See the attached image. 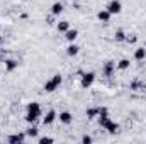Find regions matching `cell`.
<instances>
[{
    "mask_svg": "<svg viewBox=\"0 0 146 144\" xmlns=\"http://www.w3.org/2000/svg\"><path fill=\"white\" fill-rule=\"evenodd\" d=\"M39 115H41V107H39V104H37V102H31V104H27L26 120H27L29 124H34L37 119H39Z\"/></svg>",
    "mask_w": 146,
    "mask_h": 144,
    "instance_id": "obj_1",
    "label": "cell"
},
{
    "mask_svg": "<svg viewBox=\"0 0 146 144\" xmlns=\"http://www.w3.org/2000/svg\"><path fill=\"white\" fill-rule=\"evenodd\" d=\"M60 85H61V75H54L49 81H46V83H44V92L51 93V92H54Z\"/></svg>",
    "mask_w": 146,
    "mask_h": 144,
    "instance_id": "obj_2",
    "label": "cell"
},
{
    "mask_svg": "<svg viewBox=\"0 0 146 144\" xmlns=\"http://www.w3.org/2000/svg\"><path fill=\"white\" fill-rule=\"evenodd\" d=\"M94 81H95V73L88 71V73H83V75H82L80 85H82V88H90V87L94 85Z\"/></svg>",
    "mask_w": 146,
    "mask_h": 144,
    "instance_id": "obj_3",
    "label": "cell"
},
{
    "mask_svg": "<svg viewBox=\"0 0 146 144\" xmlns=\"http://www.w3.org/2000/svg\"><path fill=\"white\" fill-rule=\"evenodd\" d=\"M121 9H122V7H121V2H119V0H112L109 5H107V10H109L110 14H119Z\"/></svg>",
    "mask_w": 146,
    "mask_h": 144,
    "instance_id": "obj_4",
    "label": "cell"
},
{
    "mask_svg": "<svg viewBox=\"0 0 146 144\" xmlns=\"http://www.w3.org/2000/svg\"><path fill=\"white\" fill-rule=\"evenodd\" d=\"M104 129H107V132H110V134H114V132H117L119 131V124L117 122H112V120H107V124L104 126Z\"/></svg>",
    "mask_w": 146,
    "mask_h": 144,
    "instance_id": "obj_5",
    "label": "cell"
},
{
    "mask_svg": "<svg viewBox=\"0 0 146 144\" xmlns=\"http://www.w3.org/2000/svg\"><path fill=\"white\" fill-rule=\"evenodd\" d=\"M54 119H56V112H54V110H49V112L46 114V117L42 119V122H44V126H49V124L54 122Z\"/></svg>",
    "mask_w": 146,
    "mask_h": 144,
    "instance_id": "obj_6",
    "label": "cell"
},
{
    "mask_svg": "<svg viewBox=\"0 0 146 144\" xmlns=\"http://www.w3.org/2000/svg\"><path fill=\"white\" fill-rule=\"evenodd\" d=\"M110 15H112V14H110L109 10H107V9H106V10H100V12H99V14H97V19H99V20H100V22H109Z\"/></svg>",
    "mask_w": 146,
    "mask_h": 144,
    "instance_id": "obj_7",
    "label": "cell"
},
{
    "mask_svg": "<svg viewBox=\"0 0 146 144\" xmlns=\"http://www.w3.org/2000/svg\"><path fill=\"white\" fill-rule=\"evenodd\" d=\"M61 12H63V3L61 2H56V3L51 5V14L53 15H60Z\"/></svg>",
    "mask_w": 146,
    "mask_h": 144,
    "instance_id": "obj_8",
    "label": "cell"
},
{
    "mask_svg": "<svg viewBox=\"0 0 146 144\" xmlns=\"http://www.w3.org/2000/svg\"><path fill=\"white\" fill-rule=\"evenodd\" d=\"M65 37H66V41L73 42V41L78 37V31H76V29H68V31L65 32Z\"/></svg>",
    "mask_w": 146,
    "mask_h": 144,
    "instance_id": "obj_9",
    "label": "cell"
},
{
    "mask_svg": "<svg viewBox=\"0 0 146 144\" xmlns=\"http://www.w3.org/2000/svg\"><path fill=\"white\" fill-rule=\"evenodd\" d=\"M104 75H106V76H112V75H114V63H112V61H107V63L104 65Z\"/></svg>",
    "mask_w": 146,
    "mask_h": 144,
    "instance_id": "obj_10",
    "label": "cell"
},
{
    "mask_svg": "<svg viewBox=\"0 0 146 144\" xmlns=\"http://www.w3.org/2000/svg\"><path fill=\"white\" fill-rule=\"evenodd\" d=\"M24 137H26V134H14V136H10L7 141H9L10 144H15V143H22Z\"/></svg>",
    "mask_w": 146,
    "mask_h": 144,
    "instance_id": "obj_11",
    "label": "cell"
},
{
    "mask_svg": "<svg viewBox=\"0 0 146 144\" xmlns=\"http://www.w3.org/2000/svg\"><path fill=\"white\" fill-rule=\"evenodd\" d=\"M145 58H146V49L145 48H138V49L134 51V59L141 61V59H145Z\"/></svg>",
    "mask_w": 146,
    "mask_h": 144,
    "instance_id": "obj_12",
    "label": "cell"
},
{
    "mask_svg": "<svg viewBox=\"0 0 146 144\" xmlns=\"http://www.w3.org/2000/svg\"><path fill=\"white\" fill-rule=\"evenodd\" d=\"M17 66H19V63H17L15 59H7V61H5V70H7V71H14Z\"/></svg>",
    "mask_w": 146,
    "mask_h": 144,
    "instance_id": "obj_13",
    "label": "cell"
},
{
    "mask_svg": "<svg viewBox=\"0 0 146 144\" xmlns=\"http://www.w3.org/2000/svg\"><path fill=\"white\" fill-rule=\"evenodd\" d=\"M72 114L70 112H61L60 114V122H63V124H70L72 122Z\"/></svg>",
    "mask_w": 146,
    "mask_h": 144,
    "instance_id": "obj_14",
    "label": "cell"
},
{
    "mask_svg": "<svg viewBox=\"0 0 146 144\" xmlns=\"http://www.w3.org/2000/svg\"><path fill=\"white\" fill-rule=\"evenodd\" d=\"M78 51H80V48H78L76 44H70V46L66 48V54H68V56H76Z\"/></svg>",
    "mask_w": 146,
    "mask_h": 144,
    "instance_id": "obj_15",
    "label": "cell"
},
{
    "mask_svg": "<svg viewBox=\"0 0 146 144\" xmlns=\"http://www.w3.org/2000/svg\"><path fill=\"white\" fill-rule=\"evenodd\" d=\"M56 27H58V31H60V32H66V31L70 29V24H68L66 20H63V22H58V26H56Z\"/></svg>",
    "mask_w": 146,
    "mask_h": 144,
    "instance_id": "obj_16",
    "label": "cell"
},
{
    "mask_svg": "<svg viewBox=\"0 0 146 144\" xmlns=\"http://www.w3.org/2000/svg\"><path fill=\"white\" fill-rule=\"evenodd\" d=\"M129 65H131V63H129V59H126V58H124V59H121V61L117 63V68H119V70H127V68H129Z\"/></svg>",
    "mask_w": 146,
    "mask_h": 144,
    "instance_id": "obj_17",
    "label": "cell"
},
{
    "mask_svg": "<svg viewBox=\"0 0 146 144\" xmlns=\"http://www.w3.org/2000/svg\"><path fill=\"white\" fill-rule=\"evenodd\" d=\"M99 110L100 108H88L87 110V119H95L99 115Z\"/></svg>",
    "mask_w": 146,
    "mask_h": 144,
    "instance_id": "obj_18",
    "label": "cell"
},
{
    "mask_svg": "<svg viewBox=\"0 0 146 144\" xmlns=\"http://www.w3.org/2000/svg\"><path fill=\"white\" fill-rule=\"evenodd\" d=\"M26 136H29V137H36L37 136V129L36 127H29V129L26 131Z\"/></svg>",
    "mask_w": 146,
    "mask_h": 144,
    "instance_id": "obj_19",
    "label": "cell"
},
{
    "mask_svg": "<svg viewBox=\"0 0 146 144\" xmlns=\"http://www.w3.org/2000/svg\"><path fill=\"white\" fill-rule=\"evenodd\" d=\"M114 37H115V41H126V34H124L122 31H117Z\"/></svg>",
    "mask_w": 146,
    "mask_h": 144,
    "instance_id": "obj_20",
    "label": "cell"
},
{
    "mask_svg": "<svg viewBox=\"0 0 146 144\" xmlns=\"http://www.w3.org/2000/svg\"><path fill=\"white\" fill-rule=\"evenodd\" d=\"M39 143H41V144H51V143H53V139H51V137H41V139H39Z\"/></svg>",
    "mask_w": 146,
    "mask_h": 144,
    "instance_id": "obj_21",
    "label": "cell"
},
{
    "mask_svg": "<svg viewBox=\"0 0 146 144\" xmlns=\"http://www.w3.org/2000/svg\"><path fill=\"white\" fill-rule=\"evenodd\" d=\"M82 143L83 144H90L92 143V137H90V136H83V137H82Z\"/></svg>",
    "mask_w": 146,
    "mask_h": 144,
    "instance_id": "obj_22",
    "label": "cell"
},
{
    "mask_svg": "<svg viewBox=\"0 0 146 144\" xmlns=\"http://www.w3.org/2000/svg\"><path fill=\"white\" fill-rule=\"evenodd\" d=\"M126 41H129V42H136V36H129V37H126Z\"/></svg>",
    "mask_w": 146,
    "mask_h": 144,
    "instance_id": "obj_23",
    "label": "cell"
}]
</instances>
